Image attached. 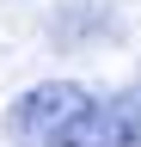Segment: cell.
Instances as JSON below:
<instances>
[{"label":"cell","instance_id":"1","mask_svg":"<svg viewBox=\"0 0 141 147\" xmlns=\"http://www.w3.org/2000/svg\"><path fill=\"white\" fill-rule=\"evenodd\" d=\"M49 147H141V86H123L111 98H86Z\"/></svg>","mask_w":141,"mask_h":147},{"label":"cell","instance_id":"2","mask_svg":"<svg viewBox=\"0 0 141 147\" xmlns=\"http://www.w3.org/2000/svg\"><path fill=\"white\" fill-rule=\"evenodd\" d=\"M86 98H92V92L74 86V80H43V86L19 92V98L6 104V141H19V147H49Z\"/></svg>","mask_w":141,"mask_h":147}]
</instances>
